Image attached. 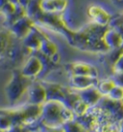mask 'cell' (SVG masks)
<instances>
[{
	"instance_id": "obj_1",
	"label": "cell",
	"mask_w": 123,
	"mask_h": 132,
	"mask_svg": "<svg viewBox=\"0 0 123 132\" xmlns=\"http://www.w3.org/2000/svg\"><path fill=\"white\" fill-rule=\"evenodd\" d=\"M75 119L72 110L58 100H46L41 105L40 121L48 127L64 126L65 122Z\"/></svg>"
},
{
	"instance_id": "obj_2",
	"label": "cell",
	"mask_w": 123,
	"mask_h": 132,
	"mask_svg": "<svg viewBox=\"0 0 123 132\" xmlns=\"http://www.w3.org/2000/svg\"><path fill=\"white\" fill-rule=\"evenodd\" d=\"M32 79L27 78L19 70H13L12 76L5 87V93L8 102L11 105L17 103L23 95L27 93V90L32 83Z\"/></svg>"
},
{
	"instance_id": "obj_3",
	"label": "cell",
	"mask_w": 123,
	"mask_h": 132,
	"mask_svg": "<svg viewBox=\"0 0 123 132\" xmlns=\"http://www.w3.org/2000/svg\"><path fill=\"white\" fill-rule=\"evenodd\" d=\"M35 25V21L26 15L10 25V32L15 38L22 40L30 33V31L34 28Z\"/></svg>"
},
{
	"instance_id": "obj_4",
	"label": "cell",
	"mask_w": 123,
	"mask_h": 132,
	"mask_svg": "<svg viewBox=\"0 0 123 132\" xmlns=\"http://www.w3.org/2000/svg\"><path fill=\"white\" fill-rule=\"evenodd\" d=\"M28 103L42 105L47 100L46 90L42 82H32L27 90Z\"/></svg>"
},
{
	"instance_id": "obj_5",
	"label": "cell",
	"mask_w": 123,
	"mask_h": 132,
	"mask_svg": "<svg viewBox=\"0 0 123 132\" xmlns=\"http://www.w3.org/2000/svg\"><path fill=\"white\" fill-rule=\"evenodd\" d=\"M43 70V63L40 57L36 55L30 56L20 70L21 73L27 78H35L41 73Z\"/></svg>"
},
{
	"instance_id": "obj_6",
	"label": "cell",
	"mask_w": 123,
	"mask_h": 132,
	"mask_svg": "<svg viewBox=\"0 0 123 132\" xmlns=\"http://www.w3.org/2000/svg\"><path fill=\"white\" fill-rule=\"evenodd\" d=\"M87 15L92 23L101 26H108L112 19V16L108 12L98 5H91L87 9Z\"/></svg>"
},
{
	"instance_id": "obj_7",
	"label": "cell",
	"mask_w": 123,
	"mask_h": 132,
	"mask_svg": "<svg viewBox=\"0 0 123 132\" xmlns=\"http://www.w3.org/2000/svg\"><path fill=\"white\" fill-rule=\"evenodd\" d=\"M97 77L87 75H70L69 87L73 91H81L97 85Z\"/></svg>"
},
{
	"instance_id": "obj_8",
	"label": "cell",
	"mask_w": 123,
	"mask_h": 132,
	"mask_svg": "<svg viewBox=\"0 0 123 132\" xmlns=\"http://www.w3.org/2000/svg\"><path fill=\"white\" fill-rule=\"evenodd\" d=\"M45 36H43V34L41 33L40 30L38 29V27L35 25L34 28L30 31V33L25 38L22 39L23 45L31 51H39L42 39Z\"/></svg>"
},
{
	"instance_id": "obj_9",
	"label": "cell",
	"mask_w": 123,
	"mask_h": 132,
	"mask_svg": "<svg viewBox=\"0 0 123 132\" xmlns=\"http://www.w3.org/2000/svg\"><path fill=\"white\" fill-rule=\"evenodd\" d=\"M76 92L78 93L80 98L82 99L89 107L96 106L103 97V95L98 91L96 86L90 87V88L81 90V91H76Z\"/></svg>"
},
{
	"instance_id": "obj_10",
	"label": "cell",
	"mask_w": 123,
	"mask_h": 132,
	"mask_svg": "<svg viewBox=\"0 0 123 132\" xmlns=\"http://www.w3.org/2000/svg\"><path fill=\"white\" fill-rule=\"evenodd\" d=\"M68 0H41L40 6L43 13L60 15L67 7Z\"/></svg>"
},
{
	"instance_id": "obj_11",
	"label": "cell",
	"mask_w": 123,
	"mask_h": 132,
	"mask_svg": "<svg viewBox=\"0 0 123 132\" xmlns=\"http://www.w3.org/2000/svg\"><path fill=\"white\" fill-rule=\"evenodd\" d=\"M68 70L71 75H87L97 77V70L92 65L84 62L72 63L68 66Z\"/></svg>"
},
{
	"instance_id": "obj_12",
	"label": "cell",
	"mask_w": 123,
	"mask_h": 132,
	"mask_svg": "<svg viewBox=\"0 0 123 132\" xmlns=\"http://www.w3.org/2000/svg\"><path fill=\"white\" fill-rule=\"evenodd\" d=\"M42 84L44 85L45 90H46L47 100H58L64 103L68 90H65L64 87L58 84H55V83L42 82Z\"/></svg>"
},
{
	"instance_id": "obj_13",
	"label": "cell",
	"mask_w": 123,
	"mask_h": 132,
	"mask_svg": "<svg viewBox=\"0 0 123 132\" xmlns=\"http://www.w3.org/2000/svg\"><path fill=\"white\" fill-rule=\"evenodd\" d=\"M103 40L109 49L120 48L123 43V37L121 36V34L116 28H112V27L107 28L103 36Z\"/></svg>"
},
{
	"instance_id": "obj_14",
	"label": "cell",
	"mask_w": 123,
	"mask_h": 132,
	"mask_svg": "<svg viewBox=\"0 0 123 132\" xmlns=\"http://www.w3.org/2000/svg\"><path fill=\"white\" fill-rule=\"evenodd\" d=\"M24 118H25V125H30L35 121H40L41 115V105H37L32 103H27L21 106Z\"/></svg>"
},
{
	"instance_id": "obj_15",
	"label": "cell",
	"mask_w": 123,
	"mask_h": 132,
	"mask_svg": "<svg viewBox=\"0 0 123 132\" xmlns=\"http://www.w3.org/2000/svg\"><path fill=\"white\" fill-rule=\"evenodd\" d=\"M40 2L41 0H31L29 4L27 5V7L25 8L26 15L31 18L35 22L43 14V12L41 10V6H40Z\"/></svg>"
},
{
	"instance_id": "obj_16",
	"label": "cell",
	"mask_w": 123,
	"mask_h": 132,
	"mask_svg": "<svg viewBox=\"0 0 123 132\" xmlns=\"http://www.w3.org/2000/svg\"><path fill=\"white\" fill-rule=\"evenodd\" d=\"M39 51H40L43 56L47 57V58H51V57H53L55 54L58 53V47H57V45H56L52 40H49L48 38L44 37L43 39H42V42H41L40 48Z\"/></svg>"
},
{
	"instance_id": "obj_17",
	"label": "cell",
	"mask_w": 123,
	"mask_h": 132,
	"mask_svg": "<svg viewBox=\"0 0 123 132\" xmlns=\"http://www.w3.org/2000/svg\"><path fill=\"white\" fill-rule=\"evenodd\" d=\"M115 86H116V83L112 78H106V79L98 81L96 88L103 96H107Z\"/></svg>"
},
{
	"instance_id": "obj_18",
	"label": "cell",
	"mask_w": 123,
	"mask_h": 132,
	"mask_svg": "<svg viewBox=\"0 0 123 132\" xmlns=\"http://www.w3.org/2000/svg\"><path fill=\"white\" fill-rule=\"evenodd\" d=\"M11 32L0 31V58H3L8 48L11 45Z\"/></svg>"
},
{
	"instance_id": "obj_19",
	"label": "cell",
	"mask_w": 123,
	"mask_h": 132,
	"mask_svg": "<svg viewBox=\"0 0 123 132\" xmlns=\"http://www.w3.org/2000/svg\"><path fill=\"white\" fill-rule=\"evenodd\" d=\"M64 128L65 132H89V130L85 128L75 119L65 122L64 125Z\"/></svg>"
},
{
	"instance_id": "obj_20",
	"label": "cell",
	"mask_w": 123,
	"mask_h": 132,
	"mask_svg": "<svg viewBox=\"0 0 123 132\" xmlns=\"http://www.w3.org/2000/svg\"><path fill=\"white\" fill-rule=\"evenodd\" d=\"M24 15H26V10L24 7H22L21 5H19L17 4V6H16V9H15V11L11 15H9L6 18V20L7 22L9 23V26L12 25L14 22H15L16 20H18L19 19H21L23 18Z\"/></svg>"
},
{
	"instance_id": "obj_21",
	"label": "cell",
	"mask_w": 123,
	"mask_h": 132,
	"mask_svg": "<svg viewBox=\"0 0 123 132\" xmlns=\"http://www.w3.org/2000/svg\"><path fill=\"white\" fill-rule=\"evenodd\" d=\"M89 108H90V107L87 106L82 99L79 98L76 102H75V104L72 106L71 110H72V112L74 113V115H75V118H76V117H80V116L85 115V114L87 112Z\"/></svg>"
},
{
	"instance_id": "obj_22",
	"label": "cell",
	"mask_w": 123,
	"mask_h": 132,
	"mask_svg": "<svg viewBox=\"0 0 123 132\" xmlns=\"http://www.w3.org/2000/svg\"><path fill=\"white\" fill-rule=\"evenodd\" d=\"M13 126L12 119L4 111L0 110V130L8 131Z\"/></svg>"
},
{
	"instance_id": "obj_23",
	"label": "cell",
	"mask_w": 123,
	"mask_h": 132,
	"mask_svg": "<svg viewBox=\"0 0 123 132\" xmlns=\"http://www.w3.org/2000/svg\"><path fill=\"white\" fill-rule=\"evenodd\" d=\"M107 96H109L110 98L113 99V100L122 101V99H123V87L118 86V85H116Z\"/></svg>"
},
{
	"instance_id": "obj_24",
	"label": "cell",
	"mask_w": 123,
	"mask_h": 132,
	"mask_svg": "<svg viewBox=\"0 0 123 132\" xmlns=\"http://www.w3.org/2000/svg\"><path fill=\"white\" fill-rule=\"evenodd\" d=\"M16 6H17V4H15V3H14V2H12V1H10V2H8V3L0 10V13H1L2 15H5V18H7V16L11 15L15 11Z\"/></svg>"
},
{
	"instance_id": "obj_25",
	"label": "cell",
	"mask_w": 123,
	"mask_h": 132,
	"mask_svg": "<svg viewBox=\"0 0 123 132\" xmlns=\"http://www.w3.org/2000/svg\"><path fill=\"white\" fill-rule=\"evenodd\" d=\"M29 125H14L7 132H31Z\"/></svg>"
},
{
	"instance_id": "obj_26",
	"label": "cell",
	"mask_w": 123,
	"mask_h": 132,
	"mask_svg": "<svg viewBox=\"0 0 123 132\" xmlns=\"http://www.w3.org/2000/svg\"><path fill=\"white\" fill-rule=\"evenodd\" d=\"M116 85L123 87V71H113V75L112 77Z\"/></svg>"
},
{
	"instance_id": "obj_27",
	"label": "cell",
	"mask_w": 123,
	"mask_h": 132,
	"mask_svg": "<svg viewBox=\"0 0 123 132\" xmlns=\"http://www.w3.org/2000/svg\"><path fill=\"white\" fill-rule=\"evenodd\" d=\"M113 71H123V52L113 63Z\"/></svg>"
},
{
	"instance_id": "obj_28",
	"label": "cell",
	"mask_w": 123,
	"mask_h": 132,
	"mask_svg": "<svg viewBox=\"0 0 123 132\" xmlns=\"http://www.w3.org/2000/svg\"><path fill=\"white\" fill-rule=\"evenodd\" d=\"M40 130L42 132H65L64 126H59V127H48L45 125L40 126Z\"/></svg>"
},
{
	"instance_id": "obj_29",
	"label": "cell",
	"mask_w": 123,
	"mask_h": 132,
	"mask_svg": "<svg viewBox=\"0 0 123 132\" xmlns=\"http://www.w3.org/2000/svg\"><path fill=\"white\" fill-rule=\"evenodd\" d=\"M30 1H31V0H18V4L21 5L22 7L26 8L27 7V5L29 4Z\"/></svg>"
},
{
	"instance_id": "obj_30",
	"label": "cell",
	"mask_w": 123,
	"mask_h": 132,
	"mask_svg": "<svg viewBox=\"0 0 123 132\" xmlns=\"http://www.w3.org/2000/svg\"><path fill=\"white\" fill-rule=\"evenodd\" d=\"M118 132H123V120L119 122V131Z\"/></svg>"
},
{
	"instance_id": "obj_31",
	"label": "cell",
	"mask_w": 123,
	"mask_h": 132,
	"mask_svg": "<svg viewBox=\"0 0 123 132\" xmlns=\"http://www.w3.org/2000/svg\"><path fill=\"white\" fill-rule=\"evenodd\" d=\"M31 132H42L41 130H40V129H38V130H32Z\"/></svg>"
},
{
	"instance_id": "obj_32",
	"label": "cell",
	"mask_w": 123,
	"mask_h": 132,
	"mask_svg": "<svg viewBox=\"0 0 123 132\" xmlns=\"http://www.w3.org/2000/svg\"><path fill=\"white\" fill-rule=\"evenodd\" d=\"M0 132H7V131H3V130H0Z\"/></svg>"
},
{
	"instance_id": "obj_33",
	"label": "cell",
	"mask_w": 123,
	"mask_h": 132,
	"mask_svg": "<svg viewBox=\"0 0 123 132\" xmlns=\"http://www.w3.org/2000/svg\"><path fill=\"white\" fill-rule=\"evenodd\" d=\"M122 102H123V99H122Z\"/></svg>"
}]
</instances>
